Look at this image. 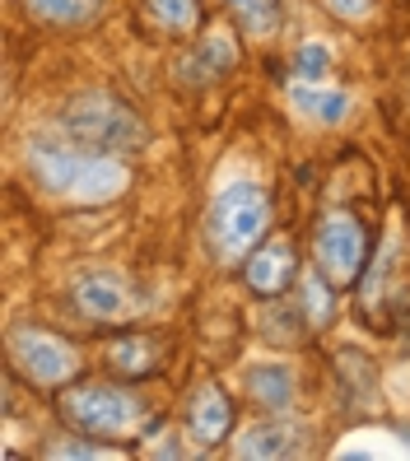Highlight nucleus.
<instances>
[{
    "instance_id": "nucleus-8",
    "label": "nucleus",
    "mask_w": 410,
    "mask_h": 461,
    "mask_svg": "<svg viewBox=\"0 0 410 461\" xmlns=\"http://www.w3.org/2000/svg\"><path fill=\"white\" fill-rule=\"evenodd\" d=\"M308 424L304 420H261L252 429H242V438L233 443L238 456H257V461H276V456H304L308 452Z\"/></svg>"
},
{
    "instance_id": "nucleus-7",
    "label": "nucleus",
    "mask_w": 410,
    "mask_h": 461,
    "mask_svg": "<svg viewBox=\"0 0 410 461\" xmlns=\"http://www.w3.org/2000/svg\"><path fill=\"white\" fill-rule=\"evenodd\" d=\"M70 298L94 321H131L145 308V298L135 294V285L126 276H117V270H85V276H75Z\"/></svg>"
},
{
    "instance_id": "nucleus-18",
    "label": "nucleus",
    "mask_w": 410,
    "mask_h": 461,
    "mask_svg": "<svg viewBox=\"0 0 410 461\" xmlns=\"http://www.w3.org/2000/svg\"><path fill=\"white\" fill-rule=\"evenodd\" d=\"M326 285H332V280H326L322 270H317V276H304V294H298V298H304V308H308L313 321H326V317H332V308H336V294L326 289Z\"/></svg>"
},
{
    "instance_id": "nucleus-21",
    "label": "nucleus",
    "mask_w": 410,
    "mask_h": 461,
    "mask_svg": "<svg viewBox=\"0 0 410 461\" xmlns=\"http://www.w3.org/2000/svg\"><path fill=\"white\" fill-rule=\"evenodd\" d=\"M51 456H117V452H107V447H85L79 438L61 443V447H51Z\"/></svg>"
},
{
    "instance_id": "nucleus-2",
    "label": "nucleus",
    "mask_w": 410,
    "mask_h": 461,
    "mask_svg": "<svg viewBox=\"0 0 410 461\" xmlns=\"http://www.w3.org/2000/svg\"><path fill=\"white\" fill-rule=\"evenodd\" d=\"M61 131H66V140L85 145L94 154H117V158L145 149V140H150L135 107H126L117 94H103V89L75 94L61 107Z\"/></svg>"
},
{
    "instance_id": "nucleus-20",
    "label": "nucleus",
    "mask_w": 410,
    "mask_h": 461,
    "mask_svg": "<svg viewBox=\"0 0 410 461\" xmlns=\"http://www.w3.org/2000/svg\"><path fill=\"white\" fill-rule=\"evenodd\" d=\"M326 10H332V14H341V19H364L369 10H373V0H326Z\"/></svg>"
},
{
    "instance_id": "nucleus-11",
    "label": "nucleus",
    "mask_w": 410,
    "mask_h": 461,
    "mask_svg": "<svg viewBox=\"0 0 410 461\" xmlns=\"http://www.w3.org/2000/svg\"><path fill=\"white\" fill-rule=\"evenodd\" d=\"M289 103H294L298 117H308L317 126H341L350 117V107H354V98L345 89H332L326 79H294Z\"/></svg>"
},
{
    "instance_id": "nucleus-13",
    "label": "nucleus",
    "mask_w": 410,
    "mask_h": 461,
    "mask_svg": "<svg viewBox=\"0 0 410 461\" xmlns=\"http://www.w3.org/2000/svg\"><path fill=\"white\" fill-rule=\"evenodd\" d=\"M248 392L257 405H266V411H289L294 401V373L285 364H257L248 373Z\"/></svg>"
},
{
    "instance_id": "nucleus-10",
    "label": "nucleus",
    "mask_w": 410,
    "mask_h": 461,
    "mask_svg": "<svg viewBox=\"0 0 410 461\" xmlns=\"http://www.w3.org/2000/svg\"><path fill=\"white\" fill-rule=\"evenodd\" d=\"M187 429H191V438H196L201 447H214V443L229 438L233 405H229V396L214 387V383H205V387L191 392V401H187Z\"/></svg>"
},
{
    "instance_id": "nucleus-16",
    "label": "nucleus",
    "mask_w": 410,
    "mask_h": 461,
    "mask_svg": "<svg viewBox=\"0 0 410 461\" xmlns=\"http://www.w3.org/2000/svg\"><path fill=\"white\" fill-rule=\"evenodd\" d=\"M229 5L242 19V29L257 38H270L280 29V0H229Z\"/></svg>"
},
{
    "instance_id": "nucleus-3",
    "label": "nucleus",
    "mask_w": 410,
    "mask_h": 461,
    "mask_svg": "<svg viewBox=\"0 0 410 461\" xmlns=\"http://www.w3.org/2000/svg\"><path fill=\"white\" fill-rule=\"evenodd\" d=\"M270 229V196L257 182H229L205 210V242L214 261H242L261 248V233Z\"/></svg>"
},
{
    "instance_id": "nucleus-17",
    "label": "nucleus",
    "mask_w": 410,
    "mask_h": 461,
    "mask_svg": "<svg viewBox=\"0 0 410 461\" xmlns=\"http://www.w3.org/2000/svg\"><path fill=\"white\" fill-rule=\"evenodd\" d=\"M145 5H150V14L169 33H191L201 23V5H196V0H145Z\"/></svg>"
},
{
    "instance_id": "nucleus-15",
    "label": "nucleus",
    "mask_w": 410,
    "mask_h": 461,
    "mask_svg": "<svg viewBox=\"0 0 410 461\" xmlns=\"http://www.w3.org/2000/svg\"><path fill=\"white\" fill-rule=\"evenodd\" d=\"M107 364H113L117 373H126V377H141V373L154 368V345L145 336H126L117 345H107Z\"/></svg>"
},
{
    "instance_id": "nucleus-9",
    "label": "nucleus",
    "mask_w": 410,
    "mask_h": 461,
    "mask_svg": "<svg viewBox=\"0 0 410 461\" xmlns=\"http://www.w3.org/2000/svg\"><path fill=\"white\" fill-rule=\"evenodd\" d=\"M248 289L261 294V298H280L294 280H298V252H294V242L289 238H270L261 242V248L248 257Z\"/></svg>"
},
{
    "instance_id": "nucleus-12",
    "label": "nucleus",
    "mask_w": 410,
    "mask_h": 461,
    "mask_svg": "<svg viewBox=\"0 0 410 461\" xmlns=\"http://www.w3.org/2000/svg\"><path fill=\"white\" fill-rule=\"evenodd\" d=\"M233 61H238L233 38L214 29V33H205V38H201V47L191 51L187 61H178V79H187V85H210V79L229 75V70H233Z\"/></svg>"
},
{
    "instance_id": "nucleus-14",
    "label": "nucleus",
    "mask_w": 410,
    "mask_h": 461,
    "mask_svg": "<svg viewBox=\"0 0 410 461\" xmlns=\"http://www.w3.org/2000/svg\"><path fill=\"white\" fill-rule=\"evenodd\" d=\"M29 14H38L42 23H57V29H85L103 14L107 0H23Z\"/></svg>"
},
{
    "instance_id": "nucleus-4",
    "label": "nucleus",
    "mask_w": 410,
    "mask_h": 461,
    "mask_svg": "<svg viewBox=\"0 0 410 461\" xmlns=\"http://www.w3.org/2000/svg\"><path fill=\"white\" fill-rule=\"evenodd\" d=\"M57 405H61L66 424L98 433V438H131V433H141V424H145V405L126 387H107V383L70 387V392H61Z\"/></svg>"
},
{
    "instance_id": "nucleus-6",
    "label": "nucleus",
    "mask_w": 410,
    "mask_h": 461,
    "mask_svg": "<svg viewBox=\"0 0 410 461\" xmlns=\"http://www.w3.org/2000/svg\"><path fill=\"white\" fill-rule=\"evenodd\" d=\"M10 355H14L19 373L33 377V383H42V387H61L66 377H75V368H79L75 349L61 336L38 331V327H19L10 336Z\"/></svg>"
},
{
    "instance_id": "nucleus-1",
    "label": "nucleus",
    "mask_w": 410,
    "mask_h": 461,
    "mask_svg": "<svg viewBox=\"0 0 410 461\" xmlns=\"http://www.w3.org/2000/svg\"><path fill=\"white\" fill-rule=\"evenodd\" d=\"M29 168L51 196L66 201H113L131 182V168L117 154H94L75 140H33Z\"/></svg>"
},
{
    "instance_id": "nucleus-5",
    "label": "nucleus",
    "mask_w": 410,
    "mask_h": 461,
    "mask_svg": "<svg viewBox=\"0 0 410 461\" xmlns=\"http://www.w3.org/2000/svg\"><path fill=\"white\" fill-rule=\"evenodd\" d=\"M364 252H369V238H364L360 220L345 214V210H332L313 233V261L332 285H350L354 276H360Z\"/></svg>"
},
{
    "instance_id": "nucleus-19",
    "label": "nucleus",
    "mask_w": 410,
    "mask_h": 461,
    "mask_svg": "<svg viewBox=\"0 0 410 461\" xmlns=\"http://www.w3.org/2000/svg\"><path fill=\"white\" fill-rule=\"evenodd\" d=\"M326 70H332V47L326 42H304L294 51V75L298 79H326Z\"/></svg>"
}]
</instances>
